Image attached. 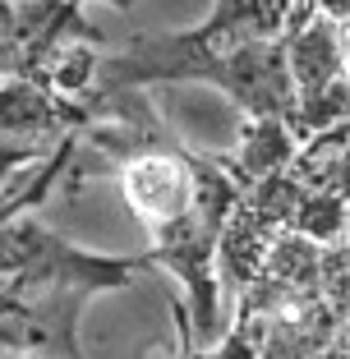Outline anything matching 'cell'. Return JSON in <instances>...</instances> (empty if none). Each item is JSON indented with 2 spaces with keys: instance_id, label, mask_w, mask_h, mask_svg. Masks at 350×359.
Here are the masks:
<instances>
[{
  "instance_id": "cell-5",
  "label": "cell",
  "mask_w": 350,
  "mask_h": 359,
  "mask_svg": "<svg viewBox=\"0 0 350 359\" xmlns=\"http://www.w3.org/2000/svg\"><path fill=\"white\" fill-rule=\"evenodd\" d=\"M286 65L295 83V138L337 125L350 111V55L332 14L314 0H290L286 14Z\"/></svg>"
},
{
  "instance_id": "cell-2",
  "label": "cell",
  "mask_w": 350,
  "mask_h": 359,
  "mask_svg": "<svg viewBox=\"0 0 350 359\" xmlns=\"http://www.w3.org/2000/svg\"><path fill=\"white\" fill-rule=\"evenodd\" d=\"M290 0H217L198 28L138 32L116 55H93V93L157 83H213L244 120H281L295 134V83L286 65Z\"/></svg>"
},
{
  "instance_id": "cell-6",
  "label": "cell",
  "mask_w": 350,
  "mask_h": 359,
  "mask_svg": "<svg viewBox=\"0 0 350 359\" xmlns=\"http://www.w3.org/2000/svg\"><path fill=\"white\" fill-rule=\"evenodd\" d=\"M79 0H0V79L55 74L69 32L83 28Z\"/></svg>"
},
{
  "instance_id": "cell-3",
  "label": "cell",
  "mask_w": 350,
  "mask_h": 359,
  "mask_svg": "<svg viewBox=\"0 0 350 359\" xmlns=\"http://www.w3.org/2000/svg\"><path fill=\"white\" fill-rule=\"evenodd\" d=\"M148 258H107L14 217V254L0 272V355L83 359L79 313L102 290H125Z\"/></svg>"
},
{
  "instance_id": "cell-4",
  "label": "cell",
  "mask_w": 350,
  "mask_h": 359,
  "mask_svg": "<svg viewBox=\"0 0 350 359\" xmlns=\"http://www.w3.org/2000/svg\"><path fill=\"white\" fill-rule=\"evenodd\" d=\"M323 244L281 235L235 290L231 327L189 359H350L346 299L323 276Z\"/></svg>"
},
{
  "instance_id": "cell-7",
  "label": "cell",
  "mask_w": 350,
  "mask_h": 359,
  "mask_svg": "<svg viewBox=\"0 0 350 359\" xmlns=\"http://www.w3.org/2000/svg\"><path fill=\"white\" fill-rule=\"evenodd\" d=\"M79 5H83V0H79ZM111 5H120V10H125V5H134V0H111Z\"/></svg>"
},
{
  "instance_id": "cell-8",
  "label": "cell",
  "mask_w": 350,
  "mask_h": 359,
  "mask_svg": "<svg viewBox=\"0 0 350 359\" xmlns=\"http://www.w3.org/2000/svg\"><path fill=\"white\" fill-rule=\"evenodd\" d=\"M0 359H28V355H0Z\"/></svg>"
},
{
  "instance_id": "cell-1",
  "label": "cell",
  "mask_w": 350,
  "mask_h": 359,
  "mask_svg": "<svg viewBox=\"0 0 350 359\" xmlns=\"http://www.w3.org/2000/svg\"><path fill=\"white\" fill-rule=\"evenodd\" d=\"M93 106L79 129L65 180L79 184L88 170H116L134 217L148 226V267H166L184 285L180 359L208 350L222 337V285H217V240L235 203V180L217 157H203L152 111L148 88H79Z\"/></svg>"
}]
</instances>
